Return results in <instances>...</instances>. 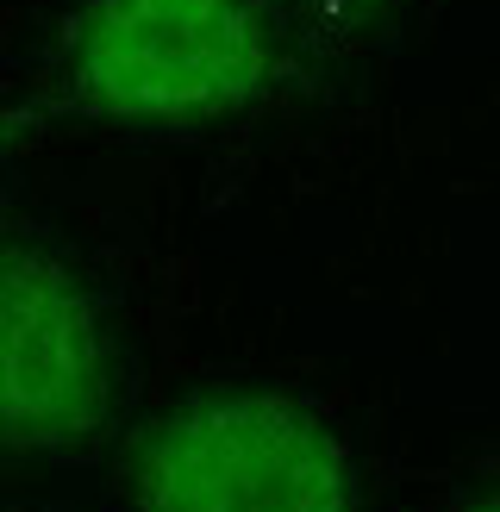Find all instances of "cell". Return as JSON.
<instances>
[{
    "label": "cell",
    "instance_id": "2",
    "mask_svg": "<svg viewBox=\"0 0 500 512\" xmlns=\"http://www.w3.org/2000/svg\"><path fill=\"white\" fill-rule=\"evenodd\" d=\"M138 512H357L338 425L294 394H207L144 431Z\"/></svg>",
    "mask_w": 500,
    "mask_h": 512
},
{
    "label": "cell",
    "instance_id": "1",
    "mask_svg": "<svg viewBox=\"0 0 500 512\" xmlns=\"http://www.w3.org/2000/svg\"><path fill=\"white\" fill-rule=\"evenodd\" d=\"M269 75L257 0H88L63 32V88L100 119H219Z\"/></svg>",
    "mask_w": 500,
    "mask_h": 512
},
{
    "label": "cell",
    "instance_id": "5",
    "mask_svg": "<svg viewBox=\"0 0 500 512\" xmlns=\"http://www.w3.org/2000/svg\"><path fill=\"white\" fill-rule=\"evenodd\" d=\"M332 13H350V19H363V13H382V7H394V0H325Z\"/></svg>",
    "mask_w": 500,
    "mask_h": 512
},
{
    "label": "cell",
    "instance_id": "4",
    "mask_svg": "<svg viewBox=\"0 0 500 512\" xmlns=\"http://www.w3.org/2000/svg\"><path fill=\"white\" fill-rule=\"evenodd\" d=\"M38 119H44V113H32V107H7V113H0V157H7L25 132H38Z\"/></svg>",
    "mask_w": 500,
    "mask_h": 512
},
{
    "label": "cell",
    "instance_id": "3",
    "mask_svg": "<svg viewBox=\"0 0 500 512\" xmlns=\"http://www.w3.org/2000/svg\"><path fill=\"white\" fill-rule=\"evenodd\" d=\"M113 413V350L63 256L0 238V450H69Z\"/></svg>",
    "mask_w": 500,
    "mask_h": 512
},
{
    "label": "cell",
    "instance_id": "6",
    "mask_svg": "<svg viewBox=\"0 0 500 512\" xmlns=\"http://www.w3.org/2000/svg\"><path fill=\"white\" fill-rule=\"evenodd\" d=\"M457 512H500V494H494V500H469V506H457Z\"/></svg>",
    "mask_w": 500,
    "mask_h": 512
}]
</instances>
